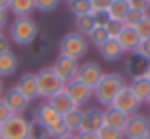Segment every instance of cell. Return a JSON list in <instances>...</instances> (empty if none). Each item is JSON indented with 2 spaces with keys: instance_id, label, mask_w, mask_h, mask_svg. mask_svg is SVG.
<instances>
[{
  "instance_id": "1",
  "label": "cell",
  "mask_w": 150,
  "mask_h": 139,
  "mask_svg": "<svg viewBox=\"0 0 150 139\" xmlns=\"http://www.w3.org/2000/svg\"><path fill=\"white\" fill-rule=\"evenodd\" d=\"M125 86H127V80H125L124 74L105 73L103 78L99 80V84H97L95 90H93V95H95V99L106 109V107L112 105L114 97H116V95L120 93V90L125 88Z\"/></svg>"
},
{
  "instance_id": "2",
  "label": "cell",
  "mask_w": 150,
  "mask_h": 139,
  "mask_svg": "<svg viewBox=\"0 0 150 139\" xmlns=\"http://www.w3.org/2000/svg\"><path fill=\"white\" fill-rule=\"evenodd\" d=\"M38 36V25L33 17H15L10 25V40L17 46H30Z\"/></svg>"
},
{
  "instance_id": "3",
  "label": "cell",
  "mask_w": 150,
  "mask_h": 139,
  "mask_svg": "<svg viewBox=\"0 0 150 139\" xmlns=\"http://www.w3.org/2000/svg\"><path fill=\"white\" fill-rule=\"evenodd\" d=\"M88 53V38L78 34L76 31L67 33L59 42V55L70 57L74 61H80L84 55Z\"/></svg>"
},
{
  "instance_id": "4",
  "label": "cell",
  "mask_w": 150,
  "mask_h": 139,
  "mask_svg": "<svg viewBox=\"0 0 150 139\" xmlns=\"http://www.w3.org/2000/svg\"><path fill=\"white\" fill-rule=\"evenodd\" d=\"M36 82H38V95L50 99L51 95L59 93L65 90V82L53 73L51 67H44L36 73Z\"/></svg>"
},
{
  "instance_id": "5",
  "label": "cell",
  "mask_w": 150,
  "mask_h": 139,
  "mask_svg": "<svg viewBox=\"0 0 150 139\" xmlns=\"http://www.w3.org/2000/svg\"><path fill=\"white\" fill-rule=\"evenodd\" d=\"M29 122L23 114H11L2 124L4 139H27L29 137Z\"/></svg>"
},
{
  "instance_id": "6",
  "label": "cell",
  "mask_w": 150,
  "mask_h": 139,
  "mask_svg": "<svg viewBox=\"0 0 150 139\" xmlns=\"http://www.w3.org/2000/svg\"><path fill=\"white\" fill-rule=\"evenodd\" d=\"M141 105H143V101H141V99L131 92V88H129V84H127L125 88L120 90V93H118L116 97H114V101H112V105H110V107H114V109L122 110L124 114L131 116V114L139 113V107Z\"/></svg>"
},
{
  "instance_id": "7",
  "label": "cell",
  "mask_w": 150,
  "mask_h": 139,
  "mask_svg": "<svg viewBox=\"0 0 150 139\" xmlns=\"http://www.w3.org/2000/svg\"><path fill=\"white\" fill-rule=\"evenodd\" d=\"M150 133V120L146 114L135 113L127 118V124L124 128V137L125 139H137Z\"/></svg>"
},
{
  "instance_id": "8",
  "label": "cell",
  "mask_w": 150,
  "mask_h": 139,
  "mask_svg": "<svg viewBox=\"0 0 150 139\" xmlns=\"http://www.w3.org/2000/svg\"><path fill=\"white\" fill-rule=\"evenodd\" d=\"M65 93L69 95L70 101L74 103V107H78V109H82V107L93 97V90H89L88 86H84L80 80H76V78L65 84Z\"/></svg>"
},
{
  "instance_id": "9",
  "label": "cell",
  "mask_w": 150,
  "mask_h": 139,
  "mask_svg": "<svg viewBox=\"0 0 150 139\" xmlns=\"http://www.w3.org/2000/svg\"><path fill=\"white\" fill-rule=\"evenodd\" d=\"M103 69L101 65L89 61V63H84V65L78 67V74H76V80H80L84 86H88L89 90H95V86L99 84V80L103 78Z\"/></svg>"
},
{
  "instance_id": "10",
  "label": "cell",
  "mask_w": 150,
  "mask_h": 139,
  "mask_svg": "<svg viewBox=\"0 0 150 139\" xmlns=\"http://www.w3.org/2000/svg\"><path fill=\"white\" fill-rule=\"evenodd\" d=\"M78 67H80L78 61H74V59H70V57H65V55H59V57L53 61L51 69H53V73L67 84V82H70V80L76 78Z\"/></svg>"
},
{
  "instance_id": "11",
  "label": "cell",
  "mask_w": 150,
  "mask_h": 139,
  "mask_svg": "<svg viewBox=\"0 0 150 139\" xmlns=\"http://www.w3.org/2000/svg\"><path fill=\"white\" fill-rule=\"evenodd\" d=\"M103 110L97 107H88L82 109V130L80 132H89V133H99L103 128Z\"/></svg>"
},
{
  "instance_id": "12",
  "label": "cell",
  "mask_w": 150,
  "mask_h": 139,
  "mask_svg": "<svg viewBox=\"0 0 150 139\" xmlns=\"http://www.w3.org/2000/svg\"><path fill=\"white\" fill-rule=\"evenodd\" d=\"M2 101L6 103L8 109L13 114H23V110H27V107H29V103H30L15 86H11L10 90H6V92L2 93Z\"/></svg>"
},
{
  "instance_id": "13",
  "label": "cell",
  "mask_w": 150,
  "mask_h": 139,
  "mask_svg": "<svg viewBox=\"0 0 150 139\" xmlns=\"http://www.w3.org/2000/svg\"><path fill=\"white\" fill-rule=\"evenodd\" d=\"M146 69H148V61H144V59L137 53H129L124 61V71L127 73V76L131 78V80H135V78H139V76H144Z\"/></svg>"
},
{
  "instance_id": "14",
  "label": "cell",
  "mask_w": 150,
  "mask_h": 139,
  "mask_svg": "<svg viewBox=\"0 0 150 139\" xmlns=\"http://www.w3.org/2000/svg\"><path fill=\"white\" fill-rule=\"evenodd\" d=\"M118 44L122 46V50H124V53H135L137 48L141 44V36L135 33V29L133 27H125L122 29V33L118 34Z\"/></svg>"
},
{
  "instance_id": "15",
  "label": "cell",
  "mask_w": 150,
  "mask_h": 139,
  "mask_svg": "<svg viewBox=\"0 0 150 139\" xmlns=\"http://www.w3.org/2000/svg\"><path fill=\"white\" fill-rule=\"evenodd\" d=\"M127 118H129L127 114H124L122 110L114 109V107H106V109L103 110V124H105L106 128L124 132L125 124H127Z\"/></svg>"
},
{
  "instance_id": "16",
  "label": "cell",
  "mask_w": 150,
  "mask_h": 139,
  "mask_svg": "<svg viewBox=\"0 0 150 139\" xmlns=\"http://www.w3.org/2000/svg\"><path fill=\"white\" fill-rule=\"evenodd\" d=\"M15 88L19 90L23 95H25L29 101H33V99L40 97L38 95V82H36V73H25L21 78H19V82L15 84Z\"/></svg>"
},
{
  "instance_id": "17",
  "label": "cell",
  "mask_w": 150,
  "mask_h": 139,
  "mask_svg": "<svg viewBox=\"0 0 150 139\" xmlns=\"http://www.w3.org/2000/svg\"><path fill=\"white\" fill-rule=\"evenodd\" d=\"M36 10V0H10L8 11L15 17H30V14Z\"/></svg>"
},
{
  "instance_id": "18",
  "label": "cell",
  "mask_w": 150,
  "mask_h": 139,
  "mask_svg": "<svg viewBox=\"0 0 150 139\" xmlns=\"http://www.w3.org/2000/svg\"><path fill=\"white\" fill-rule=\"evenodd\" d=\"M46 101H48L50 105L53 107L55 113H57L59 116L67 114L69 110H72V109H76V107H74V103L70 101V97L65 93V90H63V92H59V93H55V95H51V97L46 99Z\"/></svg>"
},
{
  "instance_id": "19",
  "label": "cell",
  "mask_w": 150,
  "mask_h": 139,
  "mask_svg": "<svg viewBox=\"0 0 150 139\" xmlns=\"http://www.w3.org/2000/svg\"><path fill=\"white\" fill-rule=\"evenodd\" d=\"M57 118H59V114L55 113L53 107H51L48 101H42L40 105L36 107V110H34V118L33 120H36L38 124H42V126H48L53 120H57Z\"/></svg>"
},
{
  "instance_id": "20",
  "label": "cell",
  "mask_w": 150,
  "mask_h": 139,
  "mask_svg": "<svg viewBox=\"0 0 150 139\" xmlns=\"http://www.w3.org/2000/svg\"><path fill=\"white\" fill-rule=\"evenodd\" d=\"M99 53L105 61H120V59L124 57L122 46L118 44V40H112V38H108V40L99 48Z\"/></svg>"
},
{
  "instance_id": "21",
  "label": "cell",
  "mask_w": 150,
  "mask_h": 139,
  "mask_svg": "<svg viewBox=\"0 0 150 139\" xmlns=\"http://www.w3.org/2000/svg\"><path fill=\"white\" fill-rule=\"evenodd\" d=\"M17 55L13 51H6V53H0V78L2 76H11V74L17 71Z\"/></svg>"
},
{
  "instance_id": "22",
  "label": "cell",
  "mask_w": 150,
  "mask_h": 139,
  "mask_svg": "<svg viewBox=\"0 0 150 139\" xmlns=\"http://www.w3.org/2000/svg\"><path fill=\"white\" fill-rule=\"evenodd\" d=\"M127 11H129L127 2L114 0V2L108 6V10H106V19H108V21H116V23H124V19H125V15H127Z\"/></svg>"
},
{
  "instance_id": "23",
  "label": "cell",
  "mask_w": 150,
  "mask_h": 139,
  "mask_svg": "<svg viewBox=\"0 0 150 139\" xmlns=\"http://www.w3.org/2000/svg\"><path fill=\"white\" fill-rule=\"evenodd\" d=\"M61 118H63V122H65L69 133H74V135H76V133L82 130V109L76 107V109L69 110L67 114H63Z\"/></svg>"
},
{
  "instance_id": "24",
  "label": "cell",
  "mask_w": 150,
  "mask_h": 139,
  "mask_svg": "<svg viewBox=\"0 0 150 139\" xmlns=\"http://www.w3.org/2000/svg\"><path fill=\"white\" fill-rule=\"evenodd\" d=\"M129 88H131V92L143 103L148 101V97H150V80L146 76H139V78H135V80H131Z\"/></svg>"
},
{
  "instance_id": "25",
  "label": "cell",
  "mask_w": 150,
  "mask_h": 139,
  "mask_svg": "<svg viewBox=\"0 0 150 139\" xmlns=\"http://www.w3.org/2000/svg\"><path fill=\"white\" fill-rule=\"evenodd\" d=\"M74 27H76L78 34L88 36V34L95 29V19H93V15H80V17H74Z\"/></svg>"
},
{
  "instance_id": "26",
  "label": "cell",
  "mask_w": 150,
  "mask_h": 139,
  "mask_svg": "<svg viewBox=\"0 0 150 139\" xmlns=\"http://www.w3.org/2000/svg\"><path fill=\"white\" fill-rule=\"evenodd\" d=\"M69 10L72 11L74 17H80V15H91L93 14L91 0H72V2H69Z\"/></svg>"
},
{
  "instance_id": "27",
  "label": "cell",
  "mask_w": 150,
  "mask_h": 139,
  "mask_svg": "<svg viewBox=\"0 0 150 139\" xmlns=\"http://www.w3.org/2000/svg\"><path fill=\"white\" fill-rule=\"evenodd\" d=\"M46 130H48L50 139H63V137L69 135V130H67V126H65V122H63L61 116H59L57 120H53L51 124L46 126Z\"/></svg>"
},
{
  "instance_id": "28",
  "label": "cell",
  "mask_w": 150,
  "mask_h": 139,
  "mask_svg": "<svg viewBox=\"0 0 150 139\" xmlns=\"http://www.w3.org/2000/svg\"><path fill=\"white\" fill-rule=\"evenodd\" d=\"M86 38H88V42H89V44H93V46L97 48V50H99V48H101L103 44H105L106 40H108V34H106L105 27L95 25V29H93V31H91V33H89Z\"/></svg>"
},
{
  "instance_id": "29",
  "label": "cell",
  "mask_w": 150,
  "mask_h": 139,
  "mask_svg": "<svg viewBox=\"0 0 150 139\" xmlns=\"http://www.w3.org/2000/svg\"><path fill=\"white\" fill-rule=\"evenodd\" d=\"M27 139H50L46 126L38 124L36 120H30L29 122V137Z\"/></svg>"
},
{
  "instance_id": "30",
  "label": "cell",
  "mask_w": 150,
  "mask_h": 139,
  "mask_svg": "<svg viewBox=\"0 0 150 139\" xmlns=\"http://www.w3.org/2000/svg\"><path fill=\"white\" fill-rule=\"evenodd\" d=\"M133 29H135V33L141 36V40H143V38H150V14H144L143 19H141Z\"/></svg>"
},
{
  "instance_id": "31",
  "label": "cell",
  "mask_w": 150,
  "mask_h": 139,
  "mask_svg": "<svg viewBox=\"0 0 150 139\" xmlns=\"http://www.w3.org/2000/svg\"><path fill=\"white\" fill-rule=\"evenodd\" d=\"M105 31H106V34H108V38H112V40H116L118 38V34L122 33V29H124V23H116V21H106L105 25Z\"/></svg>"
},
{
  "instance_id": "32",
  "label": "cell",
  "mask_w": 150,
  "mask_h": 139,
  "mask_svg": "<svg viewBox=\"0 0 150 139\" xmlns=\"http://www.w3.org/2000/svg\"><path fill=\"white\" fill-rule=\"evenodd\" d=\"M97 135H99V139H125L124 137V132H120V130H112V128H106V126H103Z\"/></svg>"
},
{
  "instance_id": "33",
  "label": "cell",
  "mask_w": 150,
  "mask_h": 139,
  "mask_svg": "<svg viewBox=\"0 0 150 139\" xmlns=\"http://www.w3.org/2000/svg\"><path fill=\"white\" fill-rule=\"evenodd\" d=\"M59 2L61 0H36V10L42 14H50L59 6Z\"/></svg>"
},
{
  "instance_id": "34",
  "label": "cell",
  "mask_w": 150,
  "mask_h": 139,
  "mask_svg": "<svg viewBox=\"0 0 150 139\" xmlns=\"http://www.w3.org/2000/svg\"><path fill=\"white\" fill-rule=\"evenodd\" d=\"M129 10L141 11V14H148L150 11V0H127Z\"/></svg>"
},
{
  "instance_id": "35",
  "label": "cell",
  "mask_w": 150,
  "mask_h": 139,
  "mask_svg": "<svg viewBox=\"0 0 150 139\" xmlns=\"http://www.w3.org/2000/svg\"><path fill=\"white\" fill-rule=\"evenodd\" d=\"M135 53L141 55L144 61L150 63V38H143V40H141V44H139V48H137Z\"/></svg>"
},
{
  "instance_id": "36",
  "label": "cell",
  "mask_w": 150,
  "mask_h": 139,
  "mask_svg": "<svg viewBox=\"0 0 150 139\" xmlns=\"http://www.w3.org/2000/svg\"><path fill=\"white\" fill-rule=\"evenodd\" d=\"M143 15H144V14H141V11L129 10V11H127V15H125V19H124V25H125V27H135L137 23L143 19Z\"/></svg>"
},
{
  "instance_id": "37",
  "label": "cell",
  "mask_w": 150,
  "mask_h": 139,
  "mask_svg": "<svg viewBox=\"0 0 150 139\" xmlns=\"http://www.w3.org/2000/svg\"><path fill=\"white\" fill-rule=\"evenodd\" d=\"M114 0H91V6H93V11H99V14H106L108 6L112 4Z\"/></svg>"
},
{
  "instance_id": "38",
  "label": "cell",
  "mask_w": 150,
  "mask_h": 139,
  "mask_svg": "<svg viewBox=\"0 0 150 139\" xmlns=\"http://www.w3.org/2000/svg\"><path fill=\"white\" fill-rule=\"evenodd\" d=\"M11 114H13V113H11V110L8 109V105H6V103L2 101V97H0V126H2L4 122L8 120V118H10Z\"/></svg>"
},
{
  "instance_id": "39",
  "label": "cell",
  "mask_w": 150,
  "mask_h": 139,
  "mask_svg": "<svg viewBox=\"0 0 150 139\" xmlns=\"http://www.w3.org/2000/svg\"><path fill=\"white\" fill-rule=\"evenodd\" d=\"M6 51H11L10 50V38L0 33V53H6Z\"/></svg>"
},
{
  "instance_id": "40",
  "label": "cell",
  "mask_w": 150,
  "mask_h": 139,
  "mask_svg": "<svg viewBox=\"0 0 150 139\" xmlns=\"http://www.w3.org/2000/svg\"><path fill=\"white\" fill-rule=\"evenodd\" d=\"M8 19H10V11H8V10H2V8H0V31H2L4 27L8 25Z\"/></svg>"
},
{
  "instance_id": "41",
  "label": "cell",
  "mask_w": 150,
  "mask_h": 139,
  "mask_svg": "<svg viewBox=\"0 0 150 139\" xmlns=\"http://www.w3.org/2000/svg\"><path fill=\"white\" fill-rule=\"evenodd\" d=\"M76 139H99L97 133H89V132H78Z\"/></svg>"
},
{
  "instance_id": "42",
  "label": "cell",
  "mask_w": 150,
  "mask_h": 139,
  "mask_svg": "<svg viewBox=\"0 0 150 139\" xmlns=\"http://www.w3.org/2000/svg\"><path fill=\"white\" fill-rule=\"evenodd\" d=\"M8 4H10V0H0V8L2 10H8Z\"/></svg>"
},
{
  "instance_id": "43",
  "label": "cell",
  "mask_w": 150,
  "mask_h": 139,
  "mask_svg": "<svg viewBox=\"0 0 150 139\" xmlns=\"http://www.w3.org/2000/svg\"><path fill=\"white\" fill-rule=\"evenodd\" d=\"M144 76H146L148 80H150V63H148V69H146V73H144Z\"/></svg>"
},
{
  "instance_id": "44",
  "label": "cell",
  "mask_w": 150,
  "mask_h": 139,
  "mask_svg": "<svg viewBox=\"0 0 150 139\" xmlns=\"http://www.w3.org/2000/svg\"><path fill=\"white\" fill-rule=\"evenodd\" d=\"M63 139H76V135H74V133H69V135H67V137H63Z\"/></svg>"
},
{
  "instance_id": "45",
  "label": "cell",
  "mask_w": 150,
  "mask_h": 139,
  "mask_svg": "<svg viewBox=\"0 0 150 139\" xmlns=\"http://www.w3.org/2000/svg\"><path fill=\"white\" fill-rule=\"evenodd\" d=\"M2 93H4V86H2V80H0V97H2Z\"/></svg>"
},
{
  "instance_id": "46",
  "label": "cell",
  "mask_w": 150,
  "mask_h": 139,
  "mask_svg": "<svg viewBox=\"0 0 150 139\" xmlns=\"http://www.w3.org/2000/svg\"><path fill=\"white\" fill-rule=\"evenodd\" d=\"M137 139H150V133H146V135H143V137H137Z\"/></svg>"
},
{
  "instance_id": "47",
  "label": "cell",
  "mask_w": 150,
  "mask_h": 139,
  "mask_svg": "<svg viewBox=\"0 0 150 139\" xmlns=\"http://www.w3.org/2000/svg\"><path fill=\"white\" fill-rule=\"evenodd\" d=\"M0 139H4V137H2V126H0Z\"/></svg>"
},
{
  "instance_id": "48",
  "label": "cell",
  "mask_w": 150,
  "mask_h": 139,
  "mask_svg": "<svg viewBox=\"0 0 150 139\" xmlns=\"http://www.w3.org/2000/svg\"><path fill=\"white\" fill-rule=\"evenodd\" d=\"M146 103H148V107H150V97H148V101H146Z\"/></svg>"
},
{
  "instance_id": "49",
  "label": "cell",
  "mask_w": 150,
  "mask_h": 139,
  "mask_svg": "<svg viewBox=\"0 0 150 139\" xmlns=\"http://www.w3.org/2000/svg\"><path fill=\"white\" fill-rule=\"evenodd\" d=\"M65 2H72V0H65Z\"/></svg>"
},
{
  "instance_id": "50",
  "label": "cell",
  "mask_w": 150,
  "mask_h": 139,
  "mask_svg": "<svg viewBox=\"0 0 150 139\" xmlns=\"http://www.w3.org/2000/svg\"><path fill=\"white\" fill-rule=\"evenodd\" d=\"M120 2H127V0H120Z\"/></svg>"
},
{
  "instance_id": "51",
  "label": "cell",
  "mask_w": 150,
  "mask_h": 139,
  "mask_svg": "<svg viewBox=\"0 0 150 139\" xmlns=\"http://www.w3.org/2000/svg\"><path fill=\"white\" fill-rule=\"evenodd\" d=\"M148 120H150V116H148Z\"/></svg>"
}]
</instances>
